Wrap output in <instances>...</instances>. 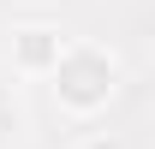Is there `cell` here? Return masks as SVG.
<instances>
[{"label":"cell","mask_w":155,"mask_h":149,"mask_svg":"<svg viewBox=\"0 0 155 149\" xmlns=\"http://www.w3.org/2000/svg\"><path fill=\"white\" fill-rule=\"evenodd\" d=\"M119 90V60L101 42H66V54L54 66V95L66 113H96L107 108Z\"/></svg>","instance_id":"1"},{"label":"cell","mask_w":155,"mask_h":149,"mask_svg":"<svg viewBox=\"0 0 155 149\" xmlns=\"http://www.w3.org/2000/svg\"><path fill=\"white\" fill-rule=\"evenodd\" d=\"M60 54H66V36H60L54 24H24L18 36H12V66L18 72H48L54 78Z\"/></svg>","instance_id":"2"},{"label":"cell","mask_w":155,"mask_h":149,"mask_svg":"<svg viewBox=\"0 0 155 149\" xmlns=\"http://www.w3.org/2000/svg\"><path fill=\"white\" fill-rule=\"evenodd\" d=\"M78 149H119V143H114V137H84Z\"/></svg>","instance_id":"3"}]
</instances>
